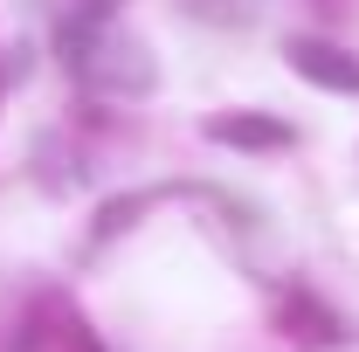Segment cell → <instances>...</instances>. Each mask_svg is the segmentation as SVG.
<instances>
[{
  "instance_id": "7a4b0ae2",
  "label": "cell",
  "mask_w": 359,
  "mask_h": 352,
  "mask_svg": "<svg viewBox=\"0 0 359 352\" xmlns=\"http://www.w3.org/2000/svg\"><path fill=\"white\" fill-rule=\"evenodd\" d=\"M290 69H297L304 83H318V90L359 97V55H346V48H332V42H311V35H297V42H290Z\"/></svg>"
},
{
  "instance_id": "3957f363",
  "label": "cell",
  "mask_w": 359,
  "mask_h": 352,
  "mask_svg": "<svg viewBox=\"0 0 359 352\" xmlns=\"http://www.w3.org/2000/svg\"><path fill=\"white\" fill-rule=\"evenodd\" d=\"M215 138H222V145H256V152H263V145H290V125H276V118H222Z\"/></svg>"
},
{
  "instance_id": "6da1fadb",
  "label": "cell",
  "mask_w": 359,
  "mask_h": 352,
  "mask_svg": "<svg viewBox=\"0 0 359 352\" xmlns=\"http://www.w3.org/2000/svg\"><path fill=\"white\" fill-rule=\"evenodd\" d=\"M76 69H83L97 90H118V97H138V90H152V55L125 35H111V28H97L90 42H76Z\"/></svg>"
}]
</instances>
